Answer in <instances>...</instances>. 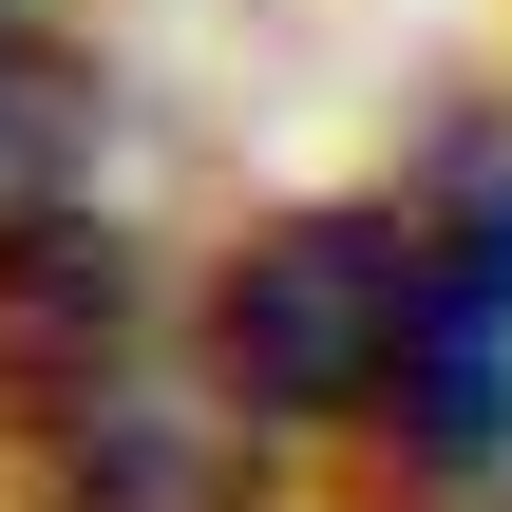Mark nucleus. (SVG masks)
I'll use <instances>...</instances> for the list:
<instances>
[{
    "instance_id": "4",
    "label": "nucleus",
    "mask_w": 512,
    "mask_h": 512,
    "mask_svg": "<svg viewBox=\"0 0 512 512\" xmlns=\"http://www.w3.org/2000/svg\"><path fill=\"white\" fill-rule=\"evenodd\" d=\"M76 152H95V57L38 0H0V209H57Z\"/></svg>"
},
{
    "instance_id": "2",
    "label": "nucleus",
    "mask_w": 512,
    "mask_h": 512,
    "mask_svg": "<svg viewBox=\"0 0 512 512\" xmlns=\"http://www.w3.org/2000/svg\"><path fill=\"white\" fill-rule=\"evenodd\" d=\"M418 475H494L512 456V133H456L418 171V361L380 418Z\"/></svg>"
},
{
    "instance_id": "1",
    "label": "nucleus",
    "mask_w": 512,
    "mask_h": 512,
    "mask_svg": "<svg viewBox=\"0 0 512 512\" xmlns=\"http://www.w3.org/2000/svg\"><path fill=\"white\" fill-rule=\"evenodd\" d=\"M399 361H418V190H342L228 247L209 285L228 418H399Z\"/></svg>"
},
{
    "instance_id": "3",
    "label": "nucleus",
    "mask_w": 512,
    "mask_h": 512,
    "mask_svg": "<svg viewBox=\"0 0 512 512\" xmlns=\"http://www.w3.org/2000/svg\"><path fill=\"white\" fill-rule=\"evenodd\" d=\"M133 323H152V285H133V228L114 209H0V437H95L114 399H133Z\"/></svg>"
}]
</instances>
